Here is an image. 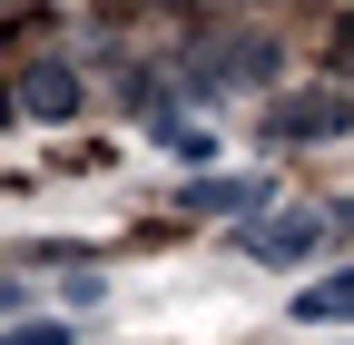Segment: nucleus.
Wrapping results in <instances>:
<instances>
[{"label": "nucleus", "instance_id": "2", "mask_svg": "<svg viewBox=\"0 0 354 345\" xmlns=\"http://www.w3.org/2000/svg\"><path fill=\"white\" fill-rule=\"evenodd\" d=\"M266 128H276L286 148L344 139V128H354V89H295V99H276V118H266Z\"/></svg>", "mask_w": 354, "mask_h": 345}, {"label": "nucleus", "instance_id": "7", "mask_svg": "<svg viewBox=\"0 0 354 345\" xmlns=\"http://www.w3.org/2000/svg\"><path fill=\"white\" fill-rule=\"evenodd\" d=\"M148 139L177 148V158H207V128H197V118H148Z\"/></svg>", "mask_w": 354, "mask_h": 345}, {"label": "nucleus", "instance_id": "9", "mask_svg": "<svg viewBox=\"0 0 354 345\" xmlns=\"http://www.w3.org/2000/svg\"><path fill=\"white\" fill-rule=\"evenodd\" d=\"M0 316H20V286H0Z\"/></svg>", "mask_w": 354, "mask_h": 345}, {"label": "nucleus", "instance_id": "10", "mask_svg": "<svg viewBox=\"0 0 354 345\" xmlns=\"http://www.w3.org/2000/svg\"><path fill=\"white\" fill-rule=\"evenodd\" d=\"M0 128H10V89H0Z\"/></svg>", "mask_w": 354, "mask_h": 345}, {"label": "nucleus", "instance_id": "8", "mask_svg": "<svg viewBox=\"0 0 354 345\" xmlns=\"http://www.w3.org/2000/svg\"><path fill=\"white\" fill-rule=\"evenodd\" d=\"M0 345H69V326H50V316H0Z\"/></svg>", "mask_w": 354, "mask_h": 345}, {"label": "nucleus", "instance_id": "6", "mask_svg": "<svg viewBox=\"0 0 354 345\" xmlns=\"http://www.w3.org/2000/svg\"><path fill=\"white\" fill-rule=\"evenodd\" d=\"M295 316L305 326H354V267L315 276V286H295Z\"/></svg>", "mask_w": 354, "mask_h": 345}, {"label": "nucleus", "instance_id": "5", "mask_svg": "<svg viewBox=\"0 0 354 345\" xmlns=\"http://www.w3.org/2000/svg\"><path fill=\"white\" fill-rule=\"evenodd\" d=\"M10 109H30V118H69V109H79V79H69L59 60H39V69H20Z\"/></svg>", "mask_w": 354, "mask_h": 345}, {"label": "nucleus", "instance_id": "3", "mask_svg": "<svg viewBox=\"0 0 354 345\" xmlns=\"http://www.w3.org/2000/svg\"><path fill=\"white\" fill-rule=\"evenodd\" d=\"M315 237H335V227H325V207H295V218H266V227H246V247L266 256V267H286V256H305Z\"/></svg>", "mask_w": 354, "mask_h": 345}, {"label": "nucleus", "instance_id": "1", "mask_svg": "<svg viewBox=\"0 0 354 345\" xmlns=\"http://www.w3.org/2000/svg\"><path fill=\"white\" fill-rule=\"evenodd\" d=\"M286 60H276V39H236V30H216V39H197L187 50V89H266Z\"/></svg>", "mask_w": 354, "mask_h": 345}, {"label": "nucleus", "instance_id": "4", "mask_svg": "<svg viewBox=\"0 0 354 345\" xmlns=\"http://www.w3.org/2000/svg\"><path fill=\"white\" fill-rule=\"evenodd\" d=\"M266 197H276L266 178H197L187 197H177V207H187V218H256Z\"/></svg>", "mask_w": 354, "mask_h": 345}]
</instances>
